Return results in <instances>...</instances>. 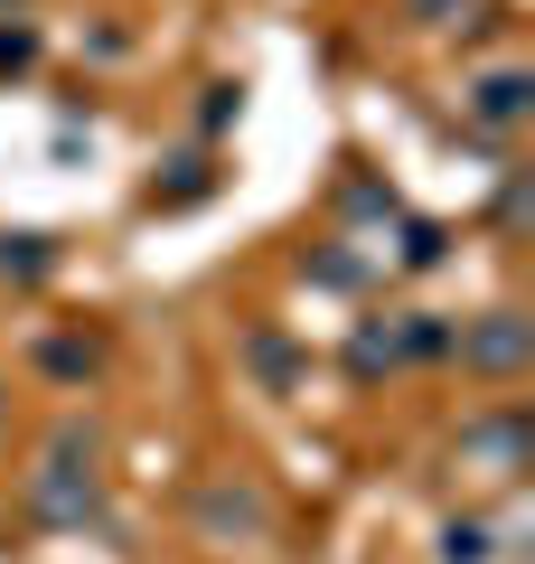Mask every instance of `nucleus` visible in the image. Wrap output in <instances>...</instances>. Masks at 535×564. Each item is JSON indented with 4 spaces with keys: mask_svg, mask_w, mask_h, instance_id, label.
<instances>
[{
    "mask_svg": "<svg viewBox=\"0 0 535 564\" xmlns=\"http://www.w3.org/2000/svg\"><path fill=\"white\" fill-rule=\"evenodd\" d=\"M29 508H39L47 527H85L95 518V433L66 423L57 443H47V470L29 480Z\"/></svg>",
    "mask_w": 535,
    "mask_h": 564,
    "instance_id": "f257e3e1",
    "label": "nucleus"
},
{
    "mask_svg": "<svg viewBox=\"0 0 535 564\" xmlns=\"http://www.w3.org/2000/svg\"><path fill=\"white\" fill-rule=\"evenodd\" d=\"M460 367H479V377H516V367H526V321H516V311H489V321L479 329H460Z\"/></svg>",
    "mask_w": 535,
    "mask_h": 564,
    "instance_id": "f03ea898",
    "label": "nucleus"
},
{
    "mask_svg": "<svg viewBox=\"0 0 535 564\" xmlns=\"http://www.w3.org/2000/svg\"><path fill=\"white\" fill-rule=\"evenodd\" d=\"M526 113H535V85L516 76V66H498V76L470 85V122H489V132H516Z\"/></svg>",
    "mask_w": 535,
    "mask_h": 564,
    "instance_id": "7ed1b4c3",
    "label": "nucleus"
},
{
    "mask_svg": "<svg viewBox=\"0 0 535 564\" xmlns=\"http://www.w3.org/2000/svg\"><path fill=\"white\" fill-rule=\"evenodd\" d=\"M0 273H10V282L57 273V236H0Z\"/></svg>",
    "mask_w": 535,
    "mask_h": 564,
    "instance_id": "20e7f679",
    "label": "nucleus"
},
{
    "mask_svg": "<svg viewBox=\"0 0 535 564\" xmlns=\"http://www.w3.org/2000/svg\"><path fill=\"white\" fill-rule=\"evenodd\" d=\"M207 188H217V170H207V161H178V180H170V188H151V207H198Z\"/></svg>",
    "mask_w": 535,
    "mask_h": 564,
    "instance_id": "39448f33",
    "label": "nucleus"
},
{
    "mask_svg": "<svg viewBox=\"0 0 535 564\" xmlns=\"http://www.w3.org/2000/svg\"><path fill=\"white\" fill-rule=\"evenodd\" d=\"M441 564H489V527H479V518L441 527Z\"/></svg>",
    "mask_w": 535,
    "mask_h": 564,
    "instance_id": "423d86ee",
    "label": "nucleus"
},
{
    "mask_svg": "<svg viewBox=\"0 0 535 564\" xmlns=\"http://www.w3.org/2000/svg\"><path fill=\"white\" fill-rule=\"evenodd\" d=\"M207 518H217V527H244V536H254V527H263V499H254V489H217V499H207Z\"/></svg>",
    "mask_w": 535,
    "mask_h": 564,
    "instance_id": "0eeeda50",
    "label": "nucleus"
},
{
    "mask_svg": "<svg viewBox=\"0 0 535 564\" xmlns=\"http://www.w3.org/2000/svg\"><path fill=\"white\" fill-rule=\"evenodd\" d=\"M404 348H395V329H357V348H348V367L357 377H376V367H395Z\"/></svg>",
    "mask_w": 535,
    "mask_h": 564,
    "instance_id": "6e6552de",
    "label": "nucleus"
},
{
    "mask_svg": "<svg viewBox=\"0 0 535 564\" xmlns=\"http://www.w3.org/2000/svg\"><path fill=\"white\" fill-rule=\"evenodd\" d=\"M29 57H39V29H29V20H10V29H0V76H20Z\"/></svg>",
    "mask_w": 535,
    "mask_h": 564,
    "instance_id": "1a4fd4ad",
    "label": "nucleus"
},
{
    "mask_svg": "<svg viewBox=\"0 0 535 564\" xmlns=\"http://www.w3.org/2000/svg\"><path fill=\"white\" fill-rule=\"evenodd\" d=\"M395 348H414V358H441V348H451V329H441L433 321V311H414V329H404V339Z\"/></svg>",
    "mask_w": 535,
    "mask_h": 564,
    "instance_id": "9d476101",
    "label": "nucleus"
},
{
    "mask_svg": "<svg viewBox=\"0 0 535 564\" xmlns=\"http://www.w3.org/2000/svg\"><path fill=\"white\" fill-rule=\"evenodd\" d=\"M404 263L433 273V263H441V226H404Z\"/></svg>",
    "mask_w": 535,
    "mask_h": 564,
    "instance_id": "9b49d317",
    "label": "nucleus"
},
{
    "mask_svg": "<svg viewBox=\"0 0 535 564\" xmlns=\"http://www.w3.org/2000/svg\"><path fill=\"white\" fill-rule=\"evenodd\" d=\"M404 10H414L423 29H441V10H451V0H404Z\"/></svg>",
    "mask_w": 535,
    "mask_h": 564,
    "instance_id": "f8f14e48",
    "label": "nucleus"
},
{
    "mask_svg": "<svg viewBox=\"0 0 535 564\" xmlns=\"http://www.w3.org/2000/svg\"><path fill=\"white\" fill-rule=\"evenodd\" d=\"M0 395H10V386H0Z\"/></svg>",
    "mask_w": 535,
    "mask_h": 564,
    "instance_id": "ddd939ff",
    "label": "nucleus"
}]
</instances>
